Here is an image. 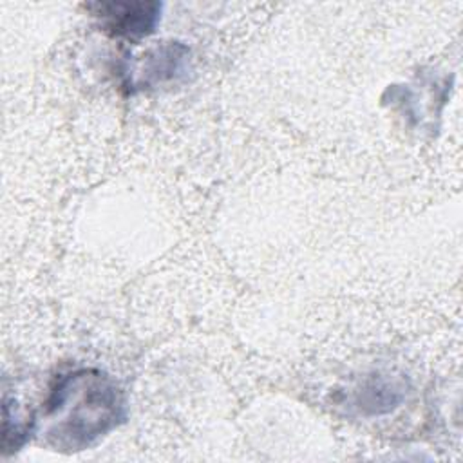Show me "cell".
Returning <instances> with one entry per match:
<instances>
[{
    "label": "cell",
    "mask_w": 463,
    "mask_h": 463,
    "mask_svg": "<svg viewBox=\"0 0 463 463\" xmlns=\"http://www.w3.org/2000/svg\"><path fill=\"white\" fill-rule=\"evenodd\" d=\"M127 418L118 382L101 369L78 367L54 378L36 414V434L58 452L94 447Z\"/></svg>",
    "instance_id": "1"
},
{
    "label": "cell",
    "mask_w": 463,
    "mask_h": 463,
    "mask_svg": "<svg viewBox=\"0 0 463 463\" xmlns=\"http://www.w3.org/2000/svg\"><path fill=\"white\" fill-rule=\"evenodd\" d=\"M192 72V51L177 40H165L148 47L136 60L119 67V85L127 94L148 92L175 85Z\"/></svg>",
    "instance_id": "2"
},
{
    "label": "cell",
    "mask_w": 463,
    "mask_h": 463,
    "mask_svg": "<svg viewBox=\"0 0 463 463\" xmlns=\"http://www.w3.org/2000/svg\"><path fill=\"white\" fill-rule=\"evenodd\" d=\"M85 9L107 36L128 43L152 36L163 14V4L157 0H96L87 2Z\"/></svg>",
    "instance_id": "3"
},
{
    "label": "cell",
    "mask_w": 463,
    "mask_h": 463,
    "mask_svg": "<svg viewBox=\"0 0 463 463\" xmlns=\"http://www.w3.org/2000/svg\"><path fill=\"white\" fill-rule=\"evenodd\" d=\"M403 400V385L389 374H371L353 389V405L362 414L389 412Z\"/></svg>",
    "instance_id": "4"
},
{
    "label": "cell",
    "mask_w": 463,
    "mask_h": 463,
    "mask_svg": "<svg viewBox=\"0 0 463 463\" xmlns=\"http://www.w3.org/2000/svg\"><path fill=\"white\" fill-rule=\"evenodd\" d=\"M36 434V414L20 411L14 398L4 394V430H2V449L9 450L22 449L31 436Z\"/></svg>",
    "instance_id": "5"
}]
</instances>
